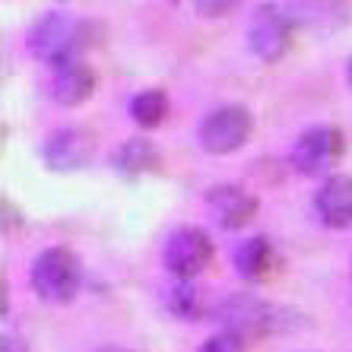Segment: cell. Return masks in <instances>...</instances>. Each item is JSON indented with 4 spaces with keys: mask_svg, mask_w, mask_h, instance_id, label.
<instances>
[{
    "mask_svg": "<svg viewBox=\"0 0 352 352\" xmlns=\"http://www.w3.org/2000/svg\"><path fill=\"white\" fill-rule=\"evenodd\" d=\"M3 352H29V349H25V343L16 340V336H3Z\"/></svg>",
    "mask_w": 352,
    "mask_h": 352,
    "instance_id": "obj_19",
    "label": "cell"
},
{
    "mask_svg": "<svg viewBox=\"0 0 352 352\" xmlns=\"http://www.w3.org/2000/svg\"><path fill=\"white\" fill-rule=\"evenodd\" d=\"M82 270L74 251L67 248H48L32 263V286L35 292L51 305H64L80 292Z\"/></svg>",
    "mask_w": 352,
    "mask_h": 352,
    "instance_id": "obj_2",
    "label": "cell"
},
{
    "mask_svg": "<svg viewBox=\"0 0 352 352\" xmlns=\"http://www.w3.org/2000/svg\"><path fill=\"white\" fill-rule=\"evenodd\" d=\"M51 92H54V98L67 108L82 105V102L96 92V74H92L82 60L60 64L58 74H54V86H51Z\"/></svg>",
    "mask_w": 352,
    "mask_h": 352,
    "instance_id": "obj_12",
    "label": "cell"
},
{
    "mask_svg": "<svg viewBox=\"0 0 352 352\" xmlns=\"http://www.w3.org/2000/svg\"><path fill=\"white\" fill-rule=\"evenodd\" d=\"M86 38V25L70 19L67 13H45L29 32V51L45 64H70L76 60Z\"/></svg>",
    "mask_w": 352,
    "mask_h": 352,
    "instance_id": "obj_1",
    "label": "cell"
},
{
    "mask_svg": "<svg viewBox=\"0 0 352 352\" xmlns=\"http://www.w3.org/2000/svg\"><path fill=\"white\" fill-rule=\"evenodd\" d=\"M273 261H276V257H273V248L267 238H248V241H241L235 251V270L245 279H251V283L267 276Z\"/></svg>",
    "mask_w": 352,
    "mask_h": 352,
    "instance_id": "obj_13",
    "label": "cell"
},
{
    "mask_svg": "<svg viewBox=\"0 0 352 352\" xmlns=\"http://www.w3.org/2000/svg\"><path fill=\"white\" fill-rule=\"evenodd\" d=\"M102 352H133V349H102Z\"/></svg>",
    "mask_w": 352,
    "mask_h": 352,
    "instance_id": "obj_21",
    "label": "cell"
},
{
    "mask_svg": "<svg viewBox=\"0 0 352 352\" xmlns=\"http://www.w3.org/2000/svg\"><path fill=\"white\" fill-rule=\"evenodd\" d=\"M92 153H96V140L86 131H76V127H67V131L51 133L45 140V165L51 172H76L82 165H89Z\"/></svg>",
    "mask_w": 352,
    "mask_h": 352,
    "instance_id": "obj_8",
    "label": "cell"
},
{
    "mask_svg": "<svg viewBox=\"0 0 352 352\" xmlns=\"http://www.w3.org/2000/svg\"><path fill=\"white\" fill-rule=\"evenodd\" d=\"M346 76H349V86H352V58H349V67H346Z\"/></svg>",
    "mask_w": 352,
    "mask_h": 352,
    "instance_id": "obj_20",
    "label": "cell"
},
{
    "mask_svg": "<svg viewBox=\"0 0 352 352\" xmlns=\"http://www.w3.org/2000/svg\"><path fill=\"white\" fill-rule=\"evenodd\" d=\"M219 324L238 340H261L283 327V311L257 295H232L219 305Z\"/></svg>",
    "mask_w": 352,
    "mask_h": 352,
    "instance_id": "obj_3",
    "label": "cell"
},
{
    "mask_svg": "<svg viewBox=\"0 0 352 352\" xmlns=\"http://www.w3.org/2000/svg\"><path fill=\"white\" fill-rule=\"evenodd\" d=\"M289 19L314 35H333L349 23L346 0H289Z\"/></svg>",
    "mask_w": 352,
    "mask_h": 352,
    "instance_id": "obj_9",
    "label": "cell"
},
{
    "mask_svg": "<svg viewBox=\"0 0 352 352\" xmlns=\"http://www.w3.org/2000/svg\"><path fill=\"white\" fill-rule=\"evenodd\" d=\"M172 311L181 318H194L200 311V298H197V289L190 286L188 279H178V286L172 289Z\"/></svg>",
    "mask_w": 352,
    "mask_h": 352,
    "instance_id": "obj_16",
    "label": "cell"
},
{
    "mask_svg": "<svg viewBox=\"0 0 352 352\" xmlns=\"http://www.w3.org/2000/svg\"><path fill=\"white\" fill-rule=\"evenodd\" d=\"M248 137H251V115L241 105L216 108L200 124V143H204L206 153H216V156L241 149L248 143Z\"/></svg>",
    "mask_w": 352,
    "mask_h": 352,
    "instance_id": "obj_5",
    "label": "cell"
},
{
    "mask_svg": "<svg viewBox=\"0 0 352 352\" xmlns=\"http://www.w3.org/2000/svg\"><path fill=\"white\" fill-rule=\"evenodd\" d=\"M206 206L222 229H245L257 213V197L235 184H219L206 194Z\"/></svg>",
    "mask_w": 352,
    "mask_h": 352,
    "instance_id": "obj_10",
    "label": "cell"
},
{
    "mask_svg": "<svg viewBox=\"0 0 352 352\" xmlns=\"http://www.w3.org/2000/svg\"><path fill=\"white\" fill-rule=\"evenodd\" d=\"M248 41H251V51H254L261 60L273 64L289 51V41H292V19H289L286 10H279L276 3H263L254 13L251 25H248Z\"/></svg>",
    "mask_w": 352,
    "mask_h": 352,
    "instance_id": "obj_7",
    "label": "cell"
},
{
    "mask_svg": "<svg viewBox=\"0 0 352 352\" xmlns=\"http://www.w3.org/2000/svg\"><path fill=\"white\" fill-rule=\"evenodd\" d=\"M200 352H245V346H241V340L232 333H219L213 336L210 343H204V349Z\"/></svg>",
    "mask_w": 352,
    "mask_h": 352,
    "instance_id": "obj_17",
    "label": "cell"
},
{
    "mask_svg": "<svg viewBox=\"0 0 352 352\" xmlns=\"http://www.w3.org/2000/svg\"><path fill=\"white\" fill-rule=\"evenodd\" d=\"M343 133L330 127V124H318L311 131H305L292 149V165L298 175H327L340 159H343Z\"/></svg>",
    "mask_w": 352,
    "mask_h": 352,
    "instance_id": "obj_4",
    "label": "cell"
},
{
    "mask_svg": "<svg viewBox=\"0 0 352 352\" xmlns=\"http://www.w3.org/2000/svg\"><path fill=\"white\" fill-rule=\"evenodd\" d=\"M314 210L330 229L352 226V175H333L324 181L314 197Z\"/></svg>",
    "mask_w": 352,
    "mask_h": 352,
    "instance_id": "obj_11",
    "label": "cell"
},
{
    "mask_svg": "<svg viewBox=\"0 0 352 352\" xmlns=\"http://www.w3.org/2000/svg\"><path fill=\"white\" fill-rule=\"evenodd\" d=\"M115 165H118V172H121L124 178H140V175L153 172V168L159 165V153H156V146H153L149 140L133 137V140H127V143L118 149Z\"/></svg>",
    "mask_w": 352,
    "mask_h": 352,
    "instance_id": "obj_14",
    "label": "cell"
},
{
    "mask_svg": "<svg viewBox=\"0 0 352 352\" xmlns=\"http://www.w3.org/2000/svg\"><path fill=\"white\" fill-rule=\"evenodd\" d=\"M165 267L178 279H194L197 273H204L213 261V241L204 229L184 226V229L172 232L165 241Z\"/></svg>",
    "mask_w": 352,
    "mask_h": 352,
    "instance_id": "obj_6",
    "label": "cell"
},
{
    "mask_svg": "<svg viewBox=\"0 0 352 352\" xmlns=\"http://www.w3.org/2000/svg\"><path fill=\"white\" fill-rule=\"evenodd\" d=\"M197 10L200 13H206V16H216V13H226V10L235 3V0H194Z\"/></svg>",
    "mask_w": 352,
    "mask_h": 352,
    "instance_id": "obj_18",
    "label": "cell"
},
{
    "mask_svg": "<svg viewBox=\"0 0 352 352\" xmlns=\"http://www.w3.org/2000/svg\"><path fill=\"white\" fill-rule=\"evenodd\" d=\"M168 115V98H165L162 89H143L133 96L131 102V118L140 124V127H159Z\"/></svg>",
    "mask_w": 352,
    "mask_h": 352,
    "instance_id": "obj_15",
    "label": "cell"
}]
</instances>
